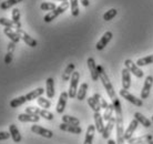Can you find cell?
Wrapping results in <instances>:
<instances>
[{
    "label": "cell",
    "instance_id": "1",
    "mask_svg": "<svg viewBox=\"0 0 153 144\" xmlns=\"http://www.w3.org/2000/svg\"><path fill=\"white\" fill-rule=\"evenodd\" d=\"M112 104L115 112V128H117V144H124V130H123L122 106L118 98L112 100Z\"/></svg>",
    "mask_w": 153,
    "mask_h": 144
},
{
    "label": "cell",
    "instance_id": "2",
    "mask_svg": "<svg viewBox=\"0 0 153 144\" xmlns=\"http://www.w3.org/2000/svg\"><path fill=\"white\" fill-rule=\"evenodd\" d=\"M97 69H98V72H99V79L101 80V82L103 84L104 89H105V91H107L108 95L110 96L111 100L117 98V94H115V91L113 87H112V83L110 82V80L108 78V74L105 73L104 71V69L101 67V65H97Z\"/></svg>",
    "mask_w": 153,
    "mask_h": 144
},
{
    "label": "cell",
    "instance_id": "3",
    "mask_svg": "<svg viewBox=\"0 0 153 144\" xmlns=\"http://www.w3.org/2000/svg\"><path fill=\"white\" fill-rule=\"evenodd\" d=\"M70 7V2L69 1H63L60 6H58L54 10H52V11H50L49 13H47L46 16H45V18H43V20H45V22H51V21H53L56 18H57L59 15H61V13H63V12L68 9V8Z\"/></svg>",
    "mask_w": 153,
    "mask_h": 144
},
{
    "label": "cell",
    "instance_id": "4",
    "mask_svg": "<svg viewBox=\"0 0 153 144\" xmlns=\"http://www.w3.org/2000/svg\"><path fill=\"white\" fill-rule=\"evenodd\" d=\"M79 79H80V74L79 72H73L71 78H70V87H69V92L68 94L71 99L76 98V92H78V83H79Z\"/></svg>",
    "mask_w": 153,
    "mask_h": 144
},
{
    "label": "cell",
    "instance_id": "5",
    "mask_svg": "<svg viewBox=\"0 0 153 144\" xmlns=\"http://www.w3.org/2000/svg\"><path fill=\"white\" fill-rule=\"evenodd\" d=\"M124 67H126L132 74H134L137 78H139V79H140V78H143V76H144V72L140 69V67H139L137 63H134L132 60H130V59H126V60L124 61Z\"/></svg>",
    "mask_w": 153,
    "mask_h": 144
},
{
    "label": "cell",
    "instance_id": "6",
    "mask_svg": "<svg viewBox=\"0 0 153 144\" xmlns=\"http://www.w3.org/2000/svg\"><path fill=\"white\" fill-rule=\"evenodd\" d=\"M120 95H121L123 99H126V101H129L130 103L134 104V105H137V106H142V105H143L142 99H139V98H137V96H134L133 94H131L130 92L128 91V90H126V89L120 90Z\"/></svg>",
    "mask_w": 153,
    "mask_h": 144
},
{
    "label": "cell",
    "instance_id": "7",
    "mask_svg": "<svg viewBox=\"0 0 153 144\" xmlns=\"http://www.w3.org/2000/svg\"><path fill=\"white\" fill-rule=\"evenodd\" d=\"M153 85V76H148L146 78V81H144V84H143V89L141 91V99H148L150 95V90Z\"/></svg>",
    "mask_w": 153,
    "mask_h": 144
},
{
    "label": "cell",
    "instance_id": "8",
    "mask_svg": "<svg viewBox=\"0 0 153 144\" xmlns=\"http://www.w3.org/2000/svg\"><path fill=\"white\" fill-rule=\"evenodd\" d=\"M16 31L19 33V36L21 37V39L25 41V43H26V45H28V46L31 47V48H36V47L38 46V42H37V40H35L32 37H30V36H29L27 32H25L22 29H18V30H16Z\"/></svg>",
    "mask_w": 153,
    "mask_h": 144
},
{
    "label": "cell",
    "instance_id": "9",
    "mask_svg": "<svg viewBox=\"0 0 153 144\" xmlns=\"http://www.w3.org/2000/svg\"><path fill=\"white\" fill-rule=\"evenodd\" d=\"M31 131L36 133V134H39V135H41L43 137H47V139H51V137H53V132L52 131L45 129V128H42L40 125H32L31 126Z\"/></svg>",
    "mask_w": 153,
    "mask_h": 144
},
{
    "label": "cell",
    "instance_id": "10",
    "mask_svg": "<svg viewBox=\"0 0 153 144\" xmlns=\"http://www.w3.org/2000/svg\"><path fill=\"white\" fill-rule=\"evenodd\" d=\"M112 32L111 31H107L102 36V38L100 39L99 41H98V43H97V50H103L104 48H105V46H108V43L110 42V40L112 39Z\"/></svg>",
    "mask_w": 153,
    "mask_h": 144
},
{
    "label": "cell",
    "instance_id": "11",
    "mask_svg": "<svg viewBox=\"0 0 153 144\" xmlns=\"http://www.w3.org/2000/svg\"><path fill=\"white\" fill-rule=\"evenodd\" d=\"M87 63H88V68L90 70V74H91L92 80L93 81H98L99 80V72H98V69H97L94 59L93 58H89L88 60H87Z\"/></svg>",
    "mask_w": 153,
    "mask_h": 144
},
{
    "label": "cell",
    "instance_id": "12",
    "mask_svg": "<svg viewBox=\"0 0 153 144\" xmlns=\"http://www.w3.org/2000/svg\"><path fill=\"white\" fill-rule=\"evenodd\" d=\"M59 128H60V130H61V131L73 133V134H80V133L82 132V129H81L79 125L68 124V123H63V122L59 125Z\"/></svg>",
    "mask_w": 153,
    "mask_h": 144
},
{
    "label": "cell",
    "instance_id": "13",
    "mask_svg": "<svg viewBox=\"0 0 153 144\" xmlns=\"http://www.w3.org/2000/svg\"><path fill=\"white\" fill-rule=\"evenodd\" d=\"M68 98H69V94L67 92H62L61 94H60V96H59V101H58V104H57V112L59 114L63 113L65 105H67Z\"/></svg>",
    "mask_w": 153,
    "mask_h": 144
},
{
    "label": "cell",
    "instance_id": "14",
    "mask_svg": "<svg viewBox=\"0 0 153 144\" xmlns=\"http://www.w3.org/2000/svg\"><path fill=\"white\" fill-rule=\"evenodd\" d=\"M140 124L135 119H133L132 121H131V123L129 124V126L126 128V132H124V140L128 141V140H130L131 137H133V134H134V131L137 130V128H138V125Z\"/></svg>",
    "mask_w": 153,
    "mask_h": 144
},
{
    "label": "cell",
    "instance_id": "15",
    "mask_svg": "<svg viewBox=\"0 0 153 144\" xmlns=\"http://www.w3.org/2000/svg\"><path fill=\"white\" fill-rule=\"evenodd\" d=\"M18 120L20 122H33L37 123L40 120V115L38 114H29V113H21L18 115Z\"/></svg>",
    "mask_w": 153,
    "mask_h": 144
},
{
    "label": "cell",
    "instance_id": "16",
    "mask_svg": "<svg viewBox=\"0 0 153 144\" xmlns=\"http://www.w3.org/2000/svg\"><path fill=\"white\" fill-rule=\"evenodd\" d=\"M93 118H94V125H96V130L98 131L99 133H102L104 130V126L105 125L103 124V115H101L100 112H94V115H93Z\"/></svg>",
    "mask_w": 153,
    "mask_h": 144
},
{
    "label": "cell",
    "instance_id": "17",
    "mask_svg": "<svg viewBox=\"0 0 153 144\" xmlns=\"http://www.w3.org/2000/svg\"><path fill=\"white\" fill-rule=\"evenodd\" d=\"M16 45L13 41H10L8 43V50H7V54H6V57H4V63L6 65H10L12 61V58H13V52H15V49H16Z\"/></svg>",
    "mask_w": 153,
    "mask_h": 144
},
{
    "label": "cell",
    "instance_id": "18",
    "mask_svg": "<svg viewBox=\"0 0 153 144\" xmlns=\"http://www.w3.org/2000/svg\"><path fill=\"white\" fill-rule=\"evenodd\" d=\"M114 125H115V117H112V118L107 122V125L104 126V130H103V132H102L103 139L108 140V137H110V134H111V132H112V129H113Z\"/></svg>",
    "mask_w": 153,
    "mask_h": 144
},
{
    "label": "cell",
    "instance_id": "19",
    "mask_svg": "<svg viewBox=\"0 0 153 144\" xmlns=\"http://www.w3.org/2000/svg\"><path fill=\"white\" fill-rule=\"evenodd\" d=\"M4 32L8 38L10 39V41H13L15 43H18V42L20 41V39H21L19 33H18L17 31H13L11 28H7V27H6L4 29Z\"/></svg>",
    "mask_w": 153,
    "mask_h": 144
},
{
    "label": "cell",
    "instance_id": "20",
    "mask_svg": "<svg viewBox=\"0 0 153 144\" xmlns=\"http://www.w3.org/2000/svg\"><path fill=\"white\" fill-rule=\"evenodd\" d=\"M131 72L128 70L126 68H124L122 70V89L129 90V88L131 85Z\"/></svg>",
    "mask_w": 153,
    "mask_h": 144
},
{
    "label": "cell",
    "instance_id": "21",
    "mask_svg": "<svg viewBox=\"0 0 153 144\" xmlns=\"http://www.w3.org/2000/svg\"><path fill=\"white\" fill-rule=\"evenodd\" d=\"M152 140V134H146V135H141L139 137H131L130 140H128V143L129 144H142L146 143V142H149V141Z\"/></svg>",
    "mask_w": 153,
    "mask_h": 144
},
{
    "label": "cell",
    "instance_id": "22",
    "mask_svg": "<svg viewBox=\"0 0 153 144\" xmlns=\"http://www.w3.org/2000/svg\"><path fill=\"white\" fill-rule=\"evenodd\" d=\"M9 132L11 134V137L13 142L16 143H20L21 142V134H20L19 130L17 128V125L16 124H10L9 125Z\"/></svg>",
    "mask_w": 153,
    "mask_h": 144
},
{
    "label": "cell",
    "instance_id": "23",
    "mask_svg": "<svg viewBox=\"0 0 153 144\" xmlns=\"http://www.w3.org/2000/svg\"><path fill=\"white\" fill-rule=\"evenodd\" d=\"M46 93L49 99L54 96V80L52 78H48L46 81Z\"/></svg>",
    "mask_w": 153,
    "mask_h": 144
},
{
    "label": "cell",
    "instance_id": "24",
    "mask_svg": "<svg viewBox=\"0 0 153 144\" xmlns=\"http://www.w3.org/2000/svg\"><path fill=\"white\" fill-rule=\"evenodd\" d=\"M94 132H96V125H89L87 133H85V139H84L83 144H92L93 137H94Z\"/></svg>",
    "mask_w": 153,
    "mask_h": 144
},
{
    "label": "cell",
    "instance_id": "25",
    "mask_svg": "<svg viewBox=\"0 0 153 144\" xmlns=\"http://www.w3.org/2000/svg\"><path fill=\"white\" fill-rule=\"evenodd\" d=\"M134 119H135L140 124L143 125L144 128H150V126L152 125V123H151V121H150L149 119H146V117L142 113H140V112H135V113H134Z\"/></svg>",
    "mask_w": 153,
    "mask_h": 144
},
{
    "label": "cell",
    "instance_id": "26",
    "mask_svg": "<svg viewBox=\"0 0 153 144\" xmlns=\"http://www.w3.org/2000/svg\"><path fill=\"white\" fill-rule=\"evenodd\" d=\"M74 69H76V65L74 63H69V65H67V68H65V72L62 74V81H68V80H70L72 73L74 72Z\"/></svg>",
    "mask_w": 153,
    "mask_h": 144
},
{
    "label": "cell",
    "instance_id": "27",
    "mask_svg": "<svg viewBox=\"0 0 153 144\" xmlns=\"http://www.w3.org/2000/svg\"><path fill=\"white\" fill-rule=\"evenodd\" d=\"M27 101L28 100H27V98H26V95H21V96H18V98H16V99H12L11 101H10V108L16 109V108H18V106L25 104Z\"/></svg>",
    "mask_w": 153,
    "mask_h": 144
},
{
    "label": "cell",
    "instance_id": "28",
    "mask_svg": "<svg viewBox=\"0 0 153 144\" xmlns=\"http://www.w3.org/2000/svg\"><path fill=\"white\" fill-rule=\"evenodd\" d=\"M43 92H45V90H43L42 88H38V89H36L33 91L29 92V93L26 95V98H27L28 101H32V100L38 99L39 96H41V95L43 94Z\"/></svg>",
    "mask_w": 153,
    "mask_h": 144
},
{
    "label": "cell",
    "instance_id": "29",
    "mask_svg": "<svg viewBox=\"0 0 153 144\" xmlns=\"http://www.w3.org/2000/svg\"><path fill=\"white\" fill-rule=\"evenodd\" d=\"M87 90H88V84L87 83H82L79 88V90L76 92V99L79 101H82L85 99V95H87Z\"/></svg>",
    "mask_w": 153,
    "mask_h": 144
},
{
    "label": "cell",
    "instance_id": "30",
    "mask_svg": "<svg viewBox=\"0 0 153 144\" xmlns=\"http://www.w3.org/2000/svg\"><path fill=\"white\" fill-rule=\"evenodd\" d=\"M23 0H6V1H2L1 4H0V9L1 10H8L10 7L12 6H15V4H19Z\"/></svg>",
    "mask_w": 153,
    "mask_h": 144
},
{
    "label": "cell",
    "instance_id": "31",
    "mask_svg": "<svg viewBox=\"0 0 153 144\" xmlns=\"http://www.w3.org/2000/svg\"><path fill=\"white\" fill-rule=\"evenodd\" d=\"M153 63V54H150L148 57H144V58H141V59H139L137 61V65L139 67H144V65H152Z\"/></svg>",
    "mask_w": 153,
    "mask_h": 144
},
{
    "label": "cell",
    "instance_id": "32",
    "mask_svg": "<svg viewBox=\"0 0 153 144\" xmlns=\"http://www.w3.org/2000/svg\"><path fill=\"white\" fill-rule=\"evenodd\" d=\"M62 122H63V123H68V124H72V125L80 124V120H79V119L74 118V117H71V115H67V114L62 117Z\"/></svg>",
    "mask_w": 153,
    "mask_h": 144
},
{
    "label": "cell",
    "instance_id": "33",
    "mask_svg": "<svg viewBox=\"0 0 153 144\" xmlns=\"http://www.w3.org/2000/svg\"><path fill=\"white\" fill-rule=\"evenodd\" d=\"M70 8H71V15L73 17L79 16V0H70Z\"/></svg>",
    "mask_w": 153,
    "mask_h": 144
},
{
    "label": "cell",
    "instance_id": "34",
    "mask_svg": "<svg viewBox=\"0 0 153 144\" xmlns=\"http://www.w3.org/2000/svg\"><path fill=\"white\" fill-rule=\"evenodd\" d=\"M0 24L7 27V28L16 29V30H18V29H19V28H18V26H17V24H16L12 20H9V19H7V18H0Z\"/></svg>",
    "mask_w": 153,
    "mask_h": 144
},
{
    "label": "cell",
    "instance_id": "35",
    "mask_svg": "<svg viewBox=\"0 0 153 144\" xmlns=\"http://www.w3.org/2000/svg\"><path fill=\"white\" fill-rule=\"evenodd\" d=\"M87 100H88V104L90 105V108H91L92 110L94 111V112H100L101 106H100L99 103L96 101V99L93 98V96H91V98H88Z\"/></svg>",
    "mask_w": 153,
    "mask_h": 144
},
{
    "label": "cell",
    "instance_id": "36",
    "mask_svg": "<svg viewBox=\"0 0 153 144\" xmlns=\"http://www.w3.org/2000/svg\"><path fill=\"white\" fill-rule=\"evenodd\" d=\"M113 111H114V108H113V104L110 103L108 108L104 110V114H103V120L105 122H108L110 119L112 118V113H113Z\"/></svg>",
    "mask_w": 153,
    "mask_h": 144
},
{
    "label": "cell",
    "instance_id": "37",
    "mask_svg": "<svg viewBox=\"0 0 153 144\" xmlns=\"http://www.w3.org/2000/svg\"><path fill=\"white\" fill-rule=\"evenodd\" d=\"M12 21L18 26L19 29H21V23H20V11H19V9H17V8H15V9L12 10Z\"/></svg>",
    "mask_w": 153,
    "mask_h": 144
},
{
    "label": "cell",
    "instance_id": "38",
    "mask_svg": "<svg viewBox=\"0 0 153 144\" xmlns=\"http://www.w3.org/2000/svg\"><path fill=\"white\" fill-rule=\"evenodd\" d=\"M117 15H118V10H117V9H114V8H112V9L108 10V11L104 13L103 19L105 20V21H110V20L113 19Z\"/></svg>",
    "mask_w": 153,
    "mask_h": 144
},
{
    "label": "cell",
    "instance_id": "39",
    "mask_svg": "<svg viewBox=\"0 0 153 144\" xmlns=\"http://www.w3.org/2000/svg\"><path fill=\"white\" fill-rule=\"evenodd\" d=\"M57 8V6L53 4V2H42L40 4V9L41 10H45V11H52Z\"/></svg>",
    "mask_w": 153,
    "mask_h": 144
},
{
    "label": "cell",
    "instance_id": "40",
    "mask_svg": "<svg viewBox=\"0 0 153 144\" xmlns=\"http://www.w3.org/2000/svg\"><path fill=\"white\" fill-rule=\"evenodd\" d=\"M37 102H38L39 105L41 106V108H43V109H49L50 106H51V102H50L49 100L42 98V96H39V98L37 99Z\"/></svg>",
    "mask_w": 153,
    "mask_h": 144
},
{
    "label": "cell",
    "instance_id": "41",
    "mask_svg": "<svg viewBox=\"0 0 153 144\" xmlns=\"http://www.w3.org/2000/svg\"><path fill=\"white\" fill-rule=\"evenodd\" d=\"M39 115H40V117H42L43 119H46V120H49V121H52V120L54 119L53 114L51 113V112H49L47 109L40 110V112H39Z\"/></svg>",
    "mask_w": 153,
    "mask_h": 144
},
{
    "label": "cell",
    "instance_id": "42",
    "mask_svg": "<svg viewBox=\"0 0 153 144\" xmlns=\"http://www.w3.org/2000/svg\"><path fill=\"white\" fill-rule=\"evenodd\" d=\"M39 112H40V109H39V108H36V106H28V108H26V113L38 114L39 115Z\"/></svg>",
    "mask_w": 153,
    "mask_h": 144
},
{
    "label": "cell",
    "instance_id": "43",
    "mask_svg": "<svg viewBox=\"0 0 153 144\" xmlns=\"http://www.w3.org/2000/svg\"><path fill=\"white\" fill-rule=\"evenodd\" d=\"M10 137H11L10 132H0V141L7 140V139H9Z\"/></svg>",
    "mask_w": 153,
    "mask_h": 144
},
{
    "label": "cell",
    "instance_id": "44",
    "mask_svg": "<svg viewBox=\"0 0 153 144\" xmlns=\"http://www.w3.org/2000/svg\"><path fill=\"white\" fill-rule=\"evenodd\" d=\"M100 105H101V109H104V110H105L108 108V105H109L107 103V101H105L102 96H100Z\"/></svg>",
    "mask_w": 153,
    "mask_h": 144
},
{
    "label": "cell",
    "instance_id": "45",
    "mask_svg": "<svg viewBox=\"0 0 153 144\" xmlns=\"http://www.w3.org/2000/svg\"><path fill=\"white\" fill-rule=\"evenodd\" d=\"M81 4H83V7H89V4H90V1L89 0H80Z\"/></svg>",
    "mask_w": 153,
    "mask_h": 144
},
{
    "label": "cell",
    "instance_id": "46",
    "mask_svg": "<svg viewBox=\"0 0 153 144\" xmlns=\"http://www.w3.org/2000/svg\"><path fill=\"white\" fill-rule=\"evenodd\" d=\"M108 144H117V143H115L114 140H111V139H110V140H108Z\"/></svg>",
    "mask_w": 153,
    "mask_h": 144
},
{
    "label": "cell",
    "instance_id": "47",
    "mask_svg": "<svg viewBox=\"0 0 153 144\" xmlns=\"http://www.w3.org/2000/svg\"><path fill=\"white\" fill-rule=\"evenodd\" d=\"M142 144H153V140L149 141V142H146V143H142Z\"/></svg>",
    "mask_w": 153,
    "mask_h": 144
},
{
    "label": "cell",
    "instance_id": "48",
    "mask_svg": "<svg viewBox=\"0 0 153 144\" xmlns=\"http://www.w3.org/2000/svg\"><path fill=\"white\" fill-rule=\"evenodd\" d=\"M60 1H62V2H63V1H68V0H60Z\"/></svg>",
    "mask_w": 153,
    "mask_h": 144
},
{
    "label": "cell",
    "instance_id": "49",
    "mask_svg": "<svg viewBox=\"0 0 153 144\" xmlns=\"http://www.w3.org/2000/svg\"><path fill=\"white\" fill-rule=\"evenodd\" d=\"M152 122H153V115H152Z\"/></svg>",
    "mask_w": 153,
    "mask_h": 144
}]
</instances>
